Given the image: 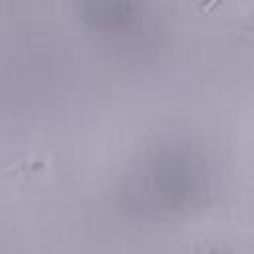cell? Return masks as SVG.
Returning <instances> with one entry per match:
<instances>
[{
  "label": "cell",
  "instance_id": "6da1fadb",
  "mask_svg": "<svg viewBox=\"0 0 254 254\" xmlns=\"http://www.w3.org/2000/svg\"><path fill=\"white\" fill-rule=\"evenodd\" d=\"M44 169H48V159L26 157V159H20V161H16V163H10V165L4 169V177L12 179V181H22V179H28V177H32V175L42 173Z\"/></svg>",
  "mask_w": 254,
  "mask_h": 254
}]
</instances>
